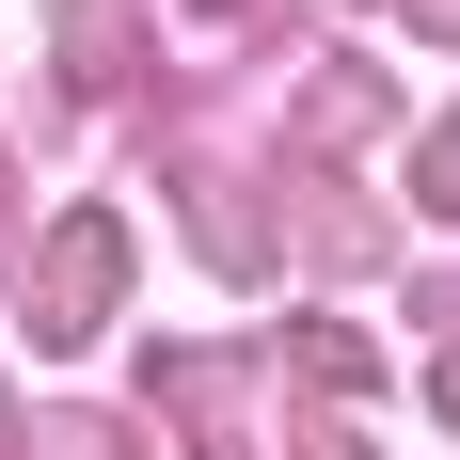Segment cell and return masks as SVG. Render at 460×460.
<instances>
[{
    "label": "cell",
    "instance_id": "cell-1",
    "mask_svg": "<svg viewBox=\"0 0 460 460\" xmlns=\"http://www.w3.org/2000/svg\"><path fill=\"white\" fill-rule=\"evenodd\" d=\"M95 302H111V223H80V238H64V270H48V333H80Z\"/></svg>",
    "mask_w": 460,
    "mask_h": 460
},
{
    "label": "cell",
    "instance_id": "cell-2",
    "mask_svg": "<svg viewBox=\"0 0 460 460\" xmlns=\"http://www.w3.org/2000/svg\"><path fill=\"white\" fill-rule=\"evenodd\" d=\"M445 397H460V381H445Z\"/></svg>",
    "mask_w": 460,
    "mask_h": 460
}]
</instances>
